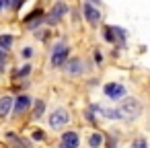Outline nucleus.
Segmentation results:
<instances>
[{"label": "nucleus", "instance_id": "4", "mask_svg": "<svg viewBox=\"0 0 150 148\" xmlns=\"http://www.w3.org/2000/svg\"><path fill=\"white\" fill-rule=\"evenodd\" d=\"M68 121H70V115H68V111H66V109H62V107H60V109H56V111L50 115V125H52V127H56V130H58V127H64Z\"/></svg>", "mask_w": 150, "mask_h": 148}, {"label": "nucleus", "instance_id": "19", "mask_svg": "<svg viewBox=\"0 0 150 148\" xmlns=\"http://www.w3.org/2000/svg\"><path fill=\"white\" fill-rule=\"evenodd\" d=\"M4 66H6V52L0 50V72L4 70Z\"/></svg>", "mask_w": 150, "mask_h": 148}, {"label": "nucleus", "instance_id": "20", "mask_svg": "<svg viewBox=\"0 0 150 148\" xmlns=\"http://www.w3.org/2000/svg\"><path fill=\"white\" fill-rule=\"evenodd\" d=\"M31 56H33V50L31 47H25L23 50V58H31Z\"/></svg>", "mask_w": 150, "mask_h": 148}, {"label": "nucleus", "instance_id": "18", "mask_svg": "<svg viewBox=\"0 0 150 148\" xmlns=\"http://www.w3.org/2000/svg\"><path fill=\"white\" fill-rule=\"evenodd\" d=\"M29 72H31V64H25L21 70H17V72H15V76H17V78H21V76H27Z\"/></svg>", "mask_w": 150, "mask_h": 148}, {"label": "nucleus", "instance_id": "10", "mask_svg": "<svg viewBox=\"0 0 150 148\" xmlns=\"http://www.w3.org/2000/svg\"><path fill=\"white\" fill-rule=\"evenodd\" d=\"M11 109H13V97H2L0 99V117H6Z\"/></svg>", "mask_w": 150, "mask_h": 148}, {"label": "nucleus", "instance_id": "11", "mask_svg": "<svg viewBox=\"0 0 150 148\" xmlns=\"http://www.w3.org/2000/svg\"><path fill=\"white\" fill-rule=\"evenodd\" d=\"M13 43H15L13 35H0V50H2V52L11 50V47H13Z\"/></svg>", "mask_w": 150, "mask_h": 148}, {"label": "nucleus", "instance_id": "3", "mask_svg": "<svg viewBox=\"0 0 150 148\" xmlns=\"http://www.w3.org/2000/svg\"><path fill=\"white\" fill-rule=\"evenodd\" d=\"M66 13H68V6H66L64 2H56V4L52 6V11L47 13V23H50V25H58Z\"/></svg>", "mask_w": 150, "mask_h": 148}, {"label": "nucleus", "instance_id": "2", "mask_svg": "<svg viewBox=\"0 0 150 148\" xmlns=\"http://www.w3.org/2000/svg\"><path fill=\"white\" fill-rule=\"evenodd\" d=\"M66 62H68V45L60 41L52 50V66L54 68H64Z\"/></svg>", "mask_w": 150, "mask_h": 148}, {"label": "nucleus", "instance_id": "17", "mask_svg": "<svg viewBox=\"0 0 150 148\" xmlns=\"http://www.w3.org/2000/svg\"><path fill=\"white\" fill-rule=\"evenodd\" d=\"M103 35H105V39H107L109 43H115V35H113L111 27H105V29H103Z\"/></svg>", "mask_w": 150, "mask_h": 148}, {"label": "nucleus", "instance_id": "16", "mask_svg": "<svg viewBox=\"0 0 150 148\" xmlns=\"http://www.w3.org/2000/svg\"><path fill=\"white\" fill-rule=\"evenodd\" d=\"M132 148H148V142H146V138H136V140L132 142Z\"/></svg>", "mask_w": 150, "mask_h": 148}, {"label": "nucleus", "instance_id": "8", "mask_svg": "<svg viewBox=\"0 0 150 148\" xmlns=\"http://www.w3.org/2000/svg\"><path fill=\"white\" fill-rule=\"evenodd\" d=\"M82 11H84V17H86V21H88L91 25H97V23L101 21V13L95 8V4L84 2V4H82Z\"/></svg>", "mask_w": 150, "mask_h": 148}, {"label": "nucleus", "instance_id": "23", "mask_svg": "<svg viewBox=\"0 0 150 148\" xmlns=\"http://www.w3.org/2000/svg\"><path fill=\"white\" fill-rule=\"evenodd\" d=\"M95 60H97V62H101V60H103V56H101L99 52H95Z\"/></svg>", "mask_w": 150, "mask_h": 148}, {"label": "nucleus", "instance_id": "1", "mask_svg": "<svg viewBox=\"0 0 150 148\" xmlns=\"http://www.w3.org/2000/svg\"><path fill=\"white\" fill-rule=\"evenodd\" d=\"M119 111H121V115L127 117V119H138V115L142 113V105H140L138 99L129 97V99H123V103L119 105Z\"/></svg>", "mask_w": 150, "mask_h": 148}, {"label": "nucleus", "instance_id": "14", "mask_svg": "<svg viewBox=\"0 0 150 148\" xmlns=\"http://www.w3.org/2000/svg\"><path fill=\"white\" fill-rule=\"evenodd\" d=\"M111 31H113V35H115V41H119V45H123V41H125V31H123L121 27H111Z\"/></svg>", "mask_w": 150, "mask_h": 148}, {"label": "nucleus", "instance_id": "15", "mask_svg": "<svg viewBox=\"0 0 150 148\" xmlns=\"http://www.w3.org/2000/svg\"><path fill=\"white\" fill-rule=\"evenodd\" d=\"M43 109H45V103L43 101H35V107H33V119H39L43 115Z\"/></svg>", "mask_w": 150, "mask_h": 148}, {"label": "nucleus", "instance_id": "22", "mask_svg": "<svg viewBox=\"0 0 150 148\" xmlns=\"http://www.w3.org/2000/svg\"><path fill=\"white\" fill-rule=\"evenodd\" d=\"M115 146H117V144H115V140H111V138H109V140H107V148H115Z\"/></svg>", "mask_w": 150, "mask_h": 148}, {"label": "nucleus", "instance_id": "12", "mask_svg": "<svg viewBox=\"0 0 150 148\" xmlns=\"http://www.w3.org/2000/svg\"><path fill=\"white\" fill-rule=\"evenodd\" d=\"M101 144H103V134L95 132V134L88 138V146H91V148H101Z\"/></svg>", "mask_w": 150, "mask_h": 148}, {"label": "nucleus", "instance_id": "21", "mask_svg": "<svg viewBox=\"0 0 150 148\" xmlns=\"http://www.w3.org/2000/svg\"><path fill=\"white\" fill-rule=\"evenodd\" d=\"M33 138H35V140H43V134H41V130H37V132L33 134Z\"/></svg>", "mask_w": 150, "mask_h": 148}, {"label": "nucleus", "instance_id": "7", "mask_svg": "<svg viewBox=\"0 0 150 148\" xmlns=\"http://www.w3.org/2000/svg\"><path fill=\"white\" fill-rule=\"evenodd\" d=\"M64 70H66L68 74H72V76H80V74L84 72V62H82L80 58H72V60H68V62L64 64Z\"/></svg>", "mask_w": 150, "mask_h": 148}, {"label": "nucleus", "instance_id": "6", "mask_svg": "<svg viewBox=\"0 0 150 148\" xmlns=\"http://www.w3.org/2000/svg\"><path fill=\"white\" fill-rule=\"evenodd\" d=\"M80 144V136L76 132H64L60 138V148H78Z\"/></svg>", "mask_w": 150, "mask_h": 148}, {"label": "nucleus", "instance_id": "5", "mask_svg": "<svg viewBox=\"0 0 150 148\" xmlns=\"http://www.w3.org/2000/svg\"><path fill=\"white\" fill-rule=\"evenodd\" d=\"M105 95L109 97V99H113V101H117V99H121L123 95H125V86L123 84H119V82H109V84H105Z\"/></svg>", "mask_w": 150, "mask_h": 148}, {"label": "nucleus", "instance_id": "13", "mask_svg": "<svg viewBox=\"0 0 150 148\" xmlns=\"http://www.w3.org/2000/svg\"><path fill=\"white\" fill-rule=\"evenodd\" d=\"M103 115H105L107 119H123L119 107H117V109H103Z\"/></svg>", "mask_w": 150, "mask_h": 148}, {"label": "nucleus", "instance_id": "24", "mask_svg": "<svg viewBox=\"0 0 150 148\" xmlns=\"http://www.w3.org/2000/svg\"><path fill=\"white\" fill-rule=\"evenodd\" d=\"M2 6H4V2H0V8H2Z\"/></svg>", "mask_w": 150, "mask_h": 148}, {"label": "nucleus", "instance_id": "9", "mask_svg": "<svg viewBox=\"0 0 150 148\" xmlns=\"http://www.w3.org/2000/svg\"><path fill=\"white\" fill-rule=\"evenodd\" d=\"M29 105H31V97H27V95H21V97H17V101H15V115L23 113V111H25Z\"/></svg>", "mask_w": 150, "mask_h": 148}]
</instances>
